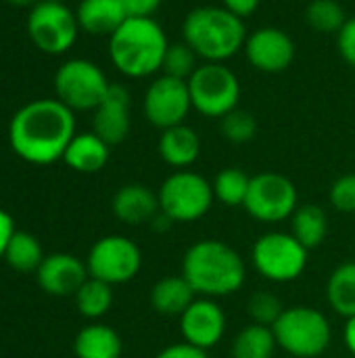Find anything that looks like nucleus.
<instances>
[{
  "label": "nucleus",
  "instance_id": "24",
  "mask_svg": "<svg viewBox=\"0 0 355 358\" xmlns=\"http://www.w3.org/2000/svg\"><path fill=\"white\" fill-rule=\"evenodd\" d=\"M291 235L310 252L324 243L328 235V218L326 212L316 203L299 206L291 216Z\"/></svg>",
  "mask_w": 355,
  "mask_h": 358
},
{
  "label": "nucleus",
  "instance_id": "14",
  "mask_svg": "<svg viewBox=\"0 0 355 358\" xmlns=\"http://www.w3.org/2000/svg\"><path fill=\"white\" fill-rule=\"evenodd\" d=\"M243 52L249 65L262 73H282L295 59V42L280 27H259L247 36Z\"/></svg>",
  "mask_w": 355,
  "mask_h": 358
},
{
  "label": "nucleus",
  "instance_id": "32",
  "mask_svg": "<svg viewBox=\"0 0 355 358\" xmlns=\"http://www.w3.org/2000/svg\"><path fill=\"white\" fill-rule=\"evenodd\" d=\"M220 130H222L224 138L230 141L232 145H245L255 138L257 120L253 117V113L236 107L220 120Z\"/></svg>",
  "mask_w": 355,
  "mask_h": 358
},
{
  "label": "nucleus",
  "instance_id": "7",
  "mask_svg": "<svg viewBox=\"0 0 355 358\" xmlns=\"http://www.w3.org/2000/svg\"><path fill=\"white\" fill-rule=\"evenodd\" d=\"M54 94L75 111H94L107 96L111 82L107 73L90 59H67L54 71Z\"/></svg>",
  "mask_w": 355,
  "mask_h": 358
},
{
  "label": "nucleus",
  "instance_id": "23",
  "mask_svg": "<svg viewBox=\"0 0 355 358\" xmlns=\"http://www.w3.org/2000/svg\"><path fill=\"white\" fill-rule=\"evenodd\" d=\"M123 350L121 338L109 325H86L73 340V352L77 358H119Z\"/></svg>",
  "mask_w": 355,
  "mask_h": 358
},
{
  "label": "nucleus",
  "instance_id": "34",
  "mask_svg": "<svg viewBox=\"0 0 355 358\" xmlns=\"http://www.w3.org/2000/svg\"><path fill=\"white\" fill-rule=\"evenodd\" d=\"M328 201L341 214H355V172L339 176L331 185Z\"/></svg>",
  "mask_w": 355,
  "mask_h": 358
},
{
  "label": "nucleus",
  "instance_id": "37",
  "mask_svg": "<svg viewBox=\"0 0 355 358\" xmlns=\"http://www.w3.org/2000/svg\"><path fill=\"white\" fill-rule=\"evenodd\" d=\"M155 358H209L207 350H201L197 346H190L186 342L182 344H172L167 348H163Z\"/></svg>",
  "mask_w": 355,
  "mask_h": 358
},
{
  "label": "nucleus",
  "instance_id": "8",
  "mask_svg": "<svg viewBox=\"0 0 355 358\" xmlns=\"http://www.w3.org/2000/svg\"><path fill=\"white\" fill-rule=\"evenodd\" d=\"M25 29L31 44L40 52L56 57L73 48L80 34V23L75 10H71L65 2L40 0L29 8Z\"/></svg>",
  "mask_w": 355,
  "mask_h": 358
},
{
  "label": "nucleus",
  "instance_id": "11",
  "mask_svg": "<svg viewBox=\"0 0 355 358\" xmlns=\"http://www.w3.org/2000/svg\"><path fill=\"white\" fill-rule=\"evenodd\" d=\"M86 266L90 277L109 285H121L138 275L142 266V254L132 239L123 235H107L90 248Z\"/></svg>",
  "mask_w": 355,
  "mask_h": 358
},
{
  "label": "nucleus",
  "instance_id": "36",
  "mask_svg": "<svg viewBox=\"0 0 355 358\" xmlns=\"http://www.w3.org/2000/svg\"><path fill=\"white\" fill-rule=\"evenodd\" d=\"M163 0H121L128 17H153Z\"/></svg>",
  "mask_w": 355,
  "mask_h": 358
},
{
  "label": "nucleus",
  "instance_id": "1",
  "mask_svg": "<svg viewBox=\"0 0 355 358\" xmlns=\"http://www.w3.org/2000/svg\"><path fill=\"white\" fill-rule=\"evenodd\" d=\"M73 136L75 113L56 96L25 103L8 124L10 149L33 166H48L63 159Z\"/></svg>",
  "mask_w": 355,
  "mask_h": 358
},
{
  "label": "nucleus",
  "instance_id": "40",
  "mask_svg": "<svg viewBox=\"0 0 355 358\" xmlns=\"http://www.w3.org/2000/svg\"><path fill=\"white\" fill-rule=\"evenodd\" d=\"M343 342L347 346V350L355 357V317L345 319V327H343Z\"/></svg>",
  "mask_w": 355,
  "mask_h": 358
},
{
  "label": "nucleus",
  "instance_id": "28",
  "mask_svg": "<svg viewBox=\"0 0 355 358\" xmlns=\"http://www.w3.org/2000/svg\"><path fill=\"white\" fill-rule=\"evenodd\" d=\"M73 298H75V304H77V310L82 317L100 319L103 315L109 313V308L113 304V285H109L100 279L88 277Z\"/></svg>",
  "mask_w": 355,
  "mask_h": 358
},
{
  "label": "nucleus",
  "instance_id": "12",
  "mask_svg": "<svg viewBox=\"0 0 355 358\" xmlns=\"http://www.w3.org/2000/svg\"><path fill=\"white\" fill-rule=\"evenodd\" d=\"M297 187L278 172H259L251 176L245 210L262 222H282L293 216L297 206Z\"/></svg>",
  "mask_w": 355,
  "mask_h": 358
},
{
  "label": "nucleus",
  "instance_id": "27",
  "mask_svg": "<svg viewBox=\"0 0 355 358\" xmlns=\"http://www.w3.org/2000/svg\"><path fill=\"white\" fill-rule=\"evenodd\" d=\"M276 348V338L272 327L247 325L232 342V358H272Z\"/></svg>",
  "mask_w": 355,
  "mask_h": 358
},
{
  "label": "nucleus",
  "instance_id": "15",
  "mask_svg": "<svg viewBox=\"0 0 355 358\" xmlns=\"http://www.w3.org/2000/svg\"><path fill=\"white\" fill-rule=\"evenodd\" d=\"M180 334L186 344L209 350L226 334V315L213 298H197L180 317Z\"/></svg>",
  "mask_w": 355,
  "mask_h": 358
},
{
  "label": "nucleus",
  "instance_id": "38",
  "mask_svg": "<svg viewBox=\"0 0 355 358\" xmlns=\"http://www.w3.org/2000/svg\"><path fill=\"white\" fill-rule=\"evenodd\" d=\"M259 4H262V0H222V6L241 19L251 17L259 8Z\"/></svg>",
  "mask_w": 355,
  "mask_h": 358
},
{
  "label": "nucleus",
  "instance_id": "31",
  "mask_svg": "<svg viewBox=\"0 0 355 358\" xmlns=\"http://www.w3.org/2000/svg\"><path fill=\"white\" fill-rule=\"evenodd\" d=\"M199 55L182 40V42H174L167 46L165 57H163V65H161V73L176 78V80H184L188 82V78L197 71L199 63Z\"/></svg>",
  "mask_w": 355,
  "mask_h": 358
},
{
  "label": "nucleus",
  "instance_id": "21",
  "mask_svg": "<svg viewBox=\"0 0 355 358\" xmlns=\"http://www.w3.org/2000/svg\"><path fill=\"white\" fill-rule=\"evenodd\" d=\"M109 153H111V147L94 132H80V134L75 132V136L65 149L63 162L75 172L94 174L107 166Z\"/></svg>",
  "mask_w": 355,
  "mask_h": 358
},
{
  "label": "nucleus",
  "instance_id": "5",
  "mask_svg": "<svg viewBox=\"0 0 355 358\" xmlns=\"http://www.w3.org/2000/svg\"><path fill=\"white\" fill-rule=\"evenodd\" d=\"M276 346L297 358H316L331 346L333 329L328 319L312 306L285 308L272 325Z\"/></svg>",
  "mask_w": 355,
  "mask_h": 358
},
{
  "label": "nucleus",
  "instance_id": "3",
  "mask_svg": "<svg viewBox=\"0 0 355 358\" xmlns=\"http://www.w3.org/2000/svg\"><path fill=\"white\" fill-rule=\"evenodd\" d=\"M169 42L155 17H128L109 36V59L126 78H151L161 71Z\"/></svg>",
  "mask_w": 355,
  "mask_h": 358
},
{
  "label": "nucleus",
  "instance_id": "30",
  "mask_svg": "<svg viewBox=\"0 0 355 358\" xmlns=\"http://www.w3.org/2000/svg\"><path fill=\"white\" fill-rule=\"evenodd\" d=\"M347 19L337 0H312L305 8V21L318 34H339Z\"/></svg>",
  "mask_w": 355,
  "mask_h": 358
},
{
  "label": "nucleus",
  "instance_id": "39",
  "mask_svg": "<svg viewBox=\"0 0 355 358\" xmlns=\"http://www.w3.org/2000/svg\"><path fill=\"white\" fill-rule=\"evenodd\" d=\"M13 235H15V222H13L10 214L0 210V258H4L6 245H8Z\"/></svg>",
  "mask_w": 355,
  "mask_h": 358
},
{
  "label": "nucleus",
  "instance_id": "20",
  "mask_svg": "<svg viewBox=\"0 0 355 358\" xmlns=\"http://www.w3.org/2000/svg\"><path fill=\"white\" fill-rule=\"evenodd\" d=\"M75 17L82 31L107 38L128 19L121 0H82Z\"/></svg>",
  "mask_w": 355,
  "mask_h": 358
},
{
  "label": "nucleus",
  "instance_id": "6",
  "mask_svg": "<svg viewBox=\"0 0 355 358\" xmlns=\"http://www.w3.org/2000/svg\"><path fill=\"white\" fill-rule=\"evenodd\" d=\"M186 84L192 109L209 120H222L239 107L241 82L226 63H201Z\"/></svg>",
  "mask_w": 355,
  "mask_h": 358
},
{
  "label": "nucleus",
  "instance_id": "13",
  "mask_svg": "<svg viewBox=\"0 0 355 358\" xmlns=\"http://www.w3.org/2000/svg\"><path fill=\"white\" fill-rule=\"evenodd\" d=\"M142 111L149 124H153L159 130H167L184 124V120L192 111L188 84L184 80L169 78L165 73L157 76L146 86L142 99Z\"/></svg>",
  "mask_w": 355,
  "mask_h": 358
},
{
  "label": "nucleus",
  "instance_id": "25",
  "mask_svg": "<svg viewBox=\"0 0 355 358\" xmlns=\"http://www.w3.org/2000/svg\"><path fill=\"white\" fill-rule=\"evenodd\" d=\"M326 300L337 315L345 319L355 317V262H343L331 273Z\"/></svg>",
  "mask_w": 355,
  "mask_h": 358
},
{
  "label": "nucleus",
  "instance_id": "9",
  "mask_svg": "<svg viewBox=\"0 0 355 358\" xmlns=\"http://www.w3.org/2000/svg\"><path fill=\"white\" fill-rule=\"evenodd\" d=\"M159 210L174 222H195L203 218L213 203V187L207 178L192 170H176L159 191Z\"/></svg>",
  "mask_w": 355,
  "mask_h": 358
},
{
  "label": "nucleus",
  "instance_id": "22",
  "mask_svg": "<svg viewBox=\"0 0 355 358\" xmlns=\"http://www.w3.org/2000/svg\"><path fill=\"white\" fill-rule=\"evenodd\" d=\"M195 289L182 277H163L151 289V304L163 317H182L184 310L197 300Z\"/></svg>",
  "mask_w": 355,
  "mask_h": 358
},
{
  "label": "nucleus",
  "instance_id": "16",
  "mask_svg": "<svg viewBox=\"0 0 355 358\" xmlns=\"http://www.w3.org/2000/svg\"><path fill=\"white\" fill-rule=\"evenodd\" d=\"M132 96L126 86L111 84L105 101L92 111V132L100 136L109 147L123 143L130 134L132 117Z\"/></svg>",
  "mask_w": 355,
  "mask_h": 358
},
{
  "label": "nucleus",
  "instance_id": "42",
  "mask_svg": "<svg viewBox=\"0 0 355 358\" xmlns=\"http://www.w3.org/2000/svg\"><path fill=\"white\" fill-rule=\"evenodd\" d=\"M2 2H6V4H10V6H19V8H31L33 4H38L40 0H2Z\"/></svg>",
  "mask_w": 355,
  "mask_h": 358
},
{
  "label": "nucleus",
  "instance_id": "29",
  "mask_svg": "<svg viewBox=\"0 0 355 358\" xmlns=\"http://www.w3.org/2000/svg\"><path fill=\"white\" fill-rule=\"evenodd\" d=\"M251 176L241 170V168H224L216 174L211 187H213V197L230 208L245 206L247 193H249Z\"/></svg>",
  "mask_w": 355,
  "mask_h": 358
},
{
  "label": "nucleus",
  "instance_id": "17",
  "mask_svg": "<svg viewBox=\"0 0 355 358\" xmlns=\"http://www.w3.org/2000/svg\"><path fill=\"white\" fill-rule=\"evenodd\" d=\"M88 266L71 254H50L36 271L38 285L50 296H75L88 279Z\"/></svg>",
  "mask_w": 355,
  "mask_h": 358
},
{
  "label": "nucleus",
  "instance_id": "19",
  "mask_svg": "<svg viewBox=\"0 0 355 358\" xmlns=\"http://www.w3.org/2000/svg\"><path fill=\"white\" fill-rule=\"evenodd\" d=\"M159 155L167 166L176 170H188L201 155V136L186 124L161 130Z\"/></svg>",
  "mask_w": 355,
  "mask_h": 358
},
{
  "label": "nucleus",
  "instance_id": "10",
  "mask_svg": "<svg viewBox=\"0 0 355 358\" xmlns=\"http://www.w3.org/2000/svg\"><path fill=\"white\" fill-rule=\"evenodd\" d=\"M308 250L291 235L272 231L262 235L251 250L255 271L272 283H291L308 266Z\"/></svg>",
  "mask_w": 355,
  "mask_h": 358
},
{
  "label": "nucleus",
  "instance_id": "4",
  "mask_svg": "<svg viewBox=\"0 0 355 358\" xmlns=\"http://www.w3.org/2000/svg\"><path fill=\"white\" fill-rule=\"evenodd\" d=\"M245 19L232 15L224 6H197L182 23L184 42L203 59V63H226L247 40Z\"/></svg>",
  "mask_w": 355,
  "mask_h": 358
},
{
  "label": "nucleus",
  "instance_id": "18",
  "mask_svg": "<svg viewBox=\"0 0 355 358\" xmlns=\"http://www.w3.org/2000/svg\"><path fill=\"white\" fill-rule=\"evenodd\" d=\"M111 210L115 218L126 224L151 222L161 212L157 193L140 182H130L119 187L111 199Z\"/></svg>",
  "mask_w": 355,
  "mask_h": 358
},
{
  "label": "nucleus",
  "instance_id": "41",
  "mask_svg": "<svg viewBox=\"0 0 355 358\" xmlns=\"http://www.w3.org/2000/svg\"><path fill=\"white\" fill-rule=\"evenodd\" d=\"M172 224H174V220H172V218H167L163 212H159V214L151 220V227H153L155 231H159V233H161V231H169V229H172Z\"/></svg>",
  "mask_w": 355,
  "mask_h": 358
},
{
  "label": "nucleus",
  "instance_id": "2",
  "mask_svg": "<svg viewBox=\"0 0 355 358\" xmlns=\"http://www.w3.org/2000/svg\"><path fill=\"white\" fill-rule=\"evenodd\" d=\"M182 277L197 296L224 298L243 287L247 268L234 248L218 239H203L186 250L182 258Z\"/></svg>",
  "mask_w": 355,
  "mask_h": 358
},
{
  "label": "nucleus",
  "instance_id": "35",
  "mask_svg": "<svg viewBox=\"0 0 355 358\" xmlns=\"http://www.w3.org/2000/svg\"><path fill=\"white\" fill-rule=\"evenodd\" d=\"M337 48H339V55L343 57V61L355 69V15L349 17L345 21V25L339 29Z\"/></svg>",
  "mask_w": 355,
  "mask_h": 358
},
{
  "label": "nucleus",
  "instance_id": "26",
  "mask_svg": "<svg viewBox=\"0 0 355 358\" xmlns=\"http://www.w3.org/2000/svg\"><path fill=\"white\" fill-rule=\"evenodd\" d=\"M44 258L46 256L40 241L25 231H15L4 252V260L8 262V266L19 273H36Z\"/></svg>",
  "mask_w": 355,
  "mask_h": 358
},
{
  "label": "nucleus",
  "instance_id": "43",
  "mask_svg": "<svg viewBox=\"0 0 355 358\" xmlns=\"http://www.w3.org/2000/svg\"><path fill=\"white\" fill-rule=\"evenodd\" d=\"M50 2H65V0H50Z\"/></svg>",
  "mask_w": 355,
  "mask_h": 358
},
{
  "label": "nucleus",
  "instance_id": "33",
  "mask_svg": "<svg viewBox=\"0 0 355 358\" xmlns=\"http://www.w3.org/2000/svg\"><path fill=\"white\" fill-rule=\"evenodd\" d=\"M282 313H285V306L278 300V296H274L272 292H257L247 302V315L251 317L255 325L272 327L280 319Z\"/></svg>",
  "mask_w": 355,
  "mask_h": 358
}]
</instances>
